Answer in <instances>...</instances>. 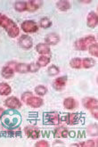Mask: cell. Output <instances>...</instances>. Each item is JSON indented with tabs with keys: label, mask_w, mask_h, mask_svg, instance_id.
Segmentation results:
<instances>
[{
	"label": "cell",
	"mask_w": 98,
	"mask_h": 147,
	"mask_svg": "<svg viewBox=\"0 0 98 147\" xmlns=\"http://www.w3.org/2000/svg\"><path fill=\"white\" fill-rule=\"evenodd\" d=\"M70 65L73 69H81L82 68V58L75 57L70 60Z\"/></svg>",
	"instance_id": "cell-23"
},
{
	"label": "cell",
	"mask_w": 98,
	"mask_h": 147,
	"mask_svg": "<svg viewBox=\"0 0 98 147\" xmlns=\"http://www.w3.org/2000/svg\"><path fill=\"white\" fill-rule=\"evenodd\" d=\"M25 103L26 105H28L29 106L32 107V108H39L44 105V101L41 97L34 96L32 94V96L27 100V102Z\"/></svg>",
	"instance_id": "cell-8"
},
{
	"label": "cell",
	"mask_w": 98,
	"mask_h": 147,
	"mask_svg": "<svg viewBox=\"0 0 98 147\" xmlns=\"http://www.w3.org/2000/svg\"><path fill=\"white\" fill-rule=\"evenodd\" d=\"M39 24L43 29H48L52 26V21L49 18H47V17H44V18L40 20Z\"/></svg>",
	"instance_id": "cell-29"
},
{
	"label": "cell",
	"mask_w": 98,
	"mask_h": 147,
	"mask_svg": "<svg viewBox=\"0 0 98 147\" xmlns=\"http://www.w3.org/2000/svg\"><path fill=\"white\" fill-rule=\"evenodd\" d=\"M14 71L18 73H28L29 72V64L27 63H16Z\"/></svg>",
	"instance_id": "cell-21"
},
{
	"label": "cell",
	"mask_w": 98,
	"mask_h": 147,
	"mask_svg": "<svg viewBox=\"0 0 98 147\" xmlns=\"http://www.w3.org/2000/svg\"><path fill=\"white\" fill-rule=\"evenodd\" d=\"M24 132L26 134V136L31 138V139H38L39 138V135H40V132H39V129L36 127H33V126H27L25 128H24Z\"/></svg>",
	"instance_id": "cell-7"
},
{
	"label": "cell",
	"mask_w": 98,
	"mask_h": 147,
	"mask_svg": "<svg viewBox=\"0 0 98 147\" xmlns=\"http://www.w3.org/2000/svg\"><path fill=\"white\" fill-rule=\"evenodd\" d=\"M0 27L5 29L8 36L10 38H16L20 34V29L18 25L8 16L5 15L4 13H0Z\"/></svg>",
	"instance_id": "cell-1"
},
{
	"label": "cell",
	"mask_w": 98,
	"mask_h": 147,
	"mask_svg": "<svg viewBox=\"0 0 98 147\" xmlns=\"http://www.w3.org/2000/svg\"><path fill=\"white\" fill-rule=\"evenodd\" d=\"M88 52L89 54H90L91 55L95 56V57H97L98 56V47H97V42L95 43H93L92 45L89 46L88 47Z\"/></svg>",
	"instance_id": "cell-28"
},
{
	"label": "cell",
	"mask_w": 98,
	"mask_h": 147,
	"mask_svg": "<svg viewBox=\"0 0 98 147\" xmlns=\"http://www.w3.org/2000/svg\"><path fill=\"white\" fill-rule=\"evenodd\" d=\"M60 39L61 38L58 34L53 32V33L47 34L46 36V38H45V42H46V44L48 46H55L60 42Z\"/></svg>",
	"instance_id": "cell-9"
},
{
	"label": "cell",
	"mask_w": 98,
	"mask_h": 147,
	"mask_svg": "<svg viewBox=\"0 0 98 147\" xmlns=\"http://www.w3.org/2000/svg\"><path fill=\"white\" fill-rule=\"evenodd\" d=\"M71 146H78V147H93L96 146V142L94 140H87L86 142H81L79 144H73Z\"/></svg>",
	"instance_id": "cell-26"
},
{
	"label": "cell",
	"mask_w": 98,
	"mask_h": 147,
	"mask_svg": "<svg viewBox=\"0 0 98 147\" xmlns=\"http://www.w3.org/2000/svg\"><path fill=\"white\" fill-rule=\"evenodd\" d=\"M35 92L38 96H45V94L47 93V86H45L43 85H39L35 88Z\"/></svg>",
	"instance_id": "cell-27"
},
{
	"label": "cell",
	"mask_w": 98,
	"mask_h": 147,
	"mask_svg": "<svg viewBox=\"0 0 98 147\" xmlns=\"http://www.w3.org/2000/svg\"><path fill=\"white\" fill-rule=\"evenodd\" d=\"M14 8L17 12L27 11V2L26 1H17L14 4Z\"/></svg>",
	"instance_id": "cell-25"
},
{
	"label": "cell",
	"mask_w": 98,
	"mask_h": 147,
	"mask_svg": "<svg viewBox=\"0 0 98 147\" xmlns=\"http://www.w3.org/2000/svg\"><path fill=\"white\" fill-rule=\"evenodd\" d=\"M32 93L31 92H24L22 94V101L23 102H27V100H28L31 96H32Z\"/></svg>",
	"instance_id": "cell-34"
},
{
	"label": "cell",
	"mask_w": 98,
	"mask_h": 147,
	"mask_svg": "<svg viewBox=\"0 0 98 147\" xmlns=\"http://www.w3.org/2000/svg\"><path fill=\"white\" fill-rule=\"evenodd\" d=\"M48 146H50L49 143L46 140H40L35 144V147H48Z\"/></svg>",
	"instance_id": "cell-33"
},
{
	"label": "cell",
	"mask_w": 98,
	"mask_h": 147,
	"mask_svg": "<svg viewBox=\"0 0 98 147\" xmlns=\"http://www.w3.org/2000/svg\"><path fill=\"white\" fill-rule=\"evenodd\" d=\"M50 58L47 55H41L37 61V63L39 67H46L50 63Z\"/></svg>",
	"instance_id": "cell-24"
},
{
	"label": "cell",
	"mask_w": 98,
	"mask_h": 147,
	"mask_svg": "<svg viewBox=\"0 0 98 147\" xmlns=\"http://www.w3.org/2000/svg\"><path fill=\"white\" fill-rule=\"evenodd\" d=\"M56 7L60 11H68L69 9H70V3L68 0H60V1L56 2Z\"/></svg>",
	"instance_id": "cell-19"
},
{
	"label": "cell",
	"mask_w": 98,
	"mask_h": 147,
	"mask_svg": "<svg viewBox=\"0 0 98 147\" xmlns=\"http://www.w3.org/2000/svg\"><path fill=\"white\" fill-rule=\"evenodd\" d=\"M53 134H55V138H66V137H68L69 131H68V129L66 127H60L56 128L55 130L53 131Z\"/></svg>",
	"instance_id": "cell-18"
},
{
	"label": "cell",
	"mask_w": 98,
	"mask_h": 147,
	"mask_svg": "<svg viewBox=\"0 0 98 147\" xmlns=\"http://www.w3.org/2000/svg\"><path fill=\"white\" fill-rule=\"evenodd\" d=\"M4 112H5V110L3 108L0 107V119H1V118L3 117V114H4Z\"/></svg>",
	"instance_id": "cell-36"
},
{
	"label": "cell",
	"mask_w": 98,
	"mask_h": 147,
	"mask_svg": "<svg viewBox=\"0 0 98 147\" xmlns=\"http://www.w3.org/2000/svg\"><path fill=\"white\" fill-rule=\"evenodd\" d=\"M95 42H96V38L92 35H89L76 40L74 43V47L78 51H86L88 49L89 46Z\"/></svg>",
	"instance_id": "cell-2"
},
{
	"label": "cell",
	"mask_w": 98,
	"mask_h": 147,
	"mask_svg": "<svg viewBox=\"0 0 98 147\" xmlns=\"http://www.w3.org/2000/svg\"><path fill=\"white\" fill-rule=\"evenodd\" d=\"M80 2H82V3H91V1H80Z\"/></svg>",
	"instance_id": "cell-37"
},
{
	"label": "cell",
	"mask_w": 98,
	"mask_h": 147,
	"mask_svg": "<svg viewBox=\"0 0 98 147\" xmlns=\"http://www.w3.org/2000/svg\"><path fill=\"white\" fill-rule=\"evenodd\" d=\"M12 92L10 85L7 83H0V96H9Z\"/></svg>",
	"instance_id": "cell-20"
},
{
	"label": "cell",
	"mask_w": 98,
	"mask_h": 147,
	"mask_svg": "<svg viewBox=\"0 0 98 147\" xmlns=\"http://www.w3.org/2000/svg\"><path fill=\"white\" fill-rule=\"evenodd\" d=\"M87 133L90 135L91 136H97V125L93 124L90 125L87 127Z\"/></svg>",
	"instance_id": "cell-31"
},
{
	"label": "cell",
	"mask_w": 98,
	"mask_h": 147,
	"mask_svg": "<svg viewBox=\"0 0 98 147\" xmlns=\"http://www.w3.org/2000/svg\"><path fill=\"white\" fill-rule=\"evenodd\" d=\"M79 114L78 113H68L65 117V122L69 125H75L79 121Z\"/></svg>",
	"instance_id": "cell-16"
},
{
	"label": "cell",
	"mask_w": 98,
	"mask_h": 147,
	"mask_svg": "<svg viewBox=\"0 0 98 147\" xmlns=\"http://www.w3.org/2000/svg\"><path fill=\"white\" fill-rule=\"evenodd\" d=\"M82 102H83V106L89 111L97 109V106H98L97 100L93 97H86L83 99Z\"/></svg>",
	"instance_id": "cell-10"
},
{
	"label": "cell",
	"mask_w": 98,
	"mask_h": 147,
	"mask_svg": "<svg viewBox=\"0 0 98 147\" xmlns=\"http://www.w3.org/2000/svg\"><path fill=\"white\" fill-rule=\"evenodd\" d=\"M5 105L12 110H18L22 107V102L15 96H10L5 100Z\"/></svg>",
	"instance_id": "cell-4"
},
{
	"label": "cell",
	"mask_w": 98,
	"mask_h": 147,
	"mask_svg": "<svg viewBox=\"0 0 98 147\" xmlns=\"http://www.w3.org/2000/svg\"><path fill=\"white\" fill-rule=\"evenodd\" d=\"M91 111H92V115L94 116V118H95V119H97V118H98V115H97V109L92 110Z\"/></svg>",
	"instance_id": "cell-35"
},
{
	"label": "cell",
	"mask_w": 98,
	"mask_h": 147,
	"mask_svg": "<svg viewBox=\"0 0 98 147\" xmlns=\"http://www.w3.org/2000/svg\"><path fill=\"white\" fill-rule=\"evenodd\" d=\"M22 30L26 33H35L39 30V26L34 21L27 20L24 21L21 25Z\"/></svg>",
	"instance_id": "cell-3"
},
{
	"label": "cell",
	"mask_w": 98,
	"mask_h": 147,
	"mask_svg": "<svg viewBox=\"0 0 98 147\" xmlns=\"http://www.w3.org/2000/svg\"><path fill=\"white\" fill-rule=\"evenodd\" d=\"M18 44L21 48L28 50L33 47V41L29 35H22L18 40Z\"/></svg>",
	"instance_id": "cell-5"
},
{
	"label": "cell",
	"mask_w": 98,
	"mask_h": 147,
	"mask_svg": "<svg viewBox=\"0 0 98 147\" xmlns=\"http://www.w3.org/2000/svg\"><path fill=\"white\" fill-rule=\"evenodd\" d=\"M95 64V60H94L93 58H83L82 59V68L84 69H90L92 67H94Z\"/></svg>",
	"instance_id": "cell-22"
},
{
	"label": "cell",
	"mask_w": 98,
	"mask_h": 147,
	"mask_svg": "<svg viewBox=\"0 0 98 147\" xmlns=\"http://www.w3.org/2000/svg\"><path fill=\"white\" fill-rule=\"evenodd\" d=\"M64 106L67 110H74L78 106V102L72 97H67L64 101Z\"/></svg>",
	"instance_id": "cell-17"
},
{
	"label": "cell",
	"mask_w": 98,
	"mask_h": 147,
	"mask_svg": "<svg viewBox=\"0 0 98 147\" xmlns=\"http://www.w3.org/2000/svg\"><path fill=\"white\" fill-rule=\"evenodd\" d=\"M68 81V77L67 76H61L57 79H55L53 82V88L56 91H62L65 88V86Z\"/></svg>",
	"instance_id": "cell-6"
},
{
	"label": "cell",
	"mask_w": 98,
	"mask_h": 147,
	"mask_svg": "<svg viewBox=\"0 0 98 147\" xmlns=\"http://www.w3.org/2000/svg\"><path fill=\"white\" fill-rule=\"evenodd\" d=\"M47 72L49 76H56L60 72V69L56 65H50L47 69Z\"/></svg>",
	"instance_id": "cell-30"
},
{
	"label": "cell",
	"mask_w": 98,
	"mask_h": 147,
	"mask_svg": "<svg viewBox=\"0 0 98 147\" xmlns=\"http://www.w3.org/2000/svg\"><path fill=\"white\" fill-rule=\"evenodd\" d=\"M39 66L37 63H31L29 64V72H37L39 70Z\"/></svg>",
	"instance_id": "cell-32"
},
{
	"label": "cell",
	"mask_w": 98,
	"mask_h": 147,
	"mask_svg": "<svg viewBox=\"0 0 98 147\" xmlns=\"http://www.w3.org/2000/svg\"><path fill=\"white\" fill-rule=\"evenodd\" d=\"M46 122L51 125H56L59 123V114L57 112H49L46 114Z\"/></svg>",
	"instance_id": "cell-13"
},
{
	"label": "cell",
	"mask_w": 98,
	"mask_h": 147,
	"mask_svg": "<svg viewBox=\"0 0 98 147\" xmlns=\"http://www.w3.org/2000/svg\"><path fill=\"white\" fill-rule=\"evenodd\" d=\"M87 24L89 28H95L98 24V16L96 12L92 11L88 13L87 17Z\"/></svg>",
	"instance_id": "cell-11"
},
{
	"label": "cell",
	"mask_w": 98,
	"mask_h": 147,
	"mask_svg": "<svg viewBox=\"0 0 98 147\" xmlns=\"http://www.w3.org/2000/svg\"><path fill=\"white\" fill-rule=\"evenodd\" d=\"M36 50L41 55H48L51 53V49L46 43H39L36 46Z\"/></svg>",
	"instance_id": "cell-14"
},
{
	"label": "cell",
	"mask_w": 98,
	"mask_h": 147,
	"mask_svg": "<svg viewBox=\"0 0 98 147\" xmlns=\"http://www.w3.org/2000/svg\"><path fill=\"white\" fill-rule=\"evenodd\" d=\"M14 69L11 68L10 66H5L3 67L2 71H1V75L4 79L5 80H9V79H12V78L14 76Z\"/></svg>",
	"instance_id": "cell-15"
},
{
	"label": "cell",
	"mask_w": 98,
	"mask_h": 147,
	"mask_svg": "<svg viewBox=\"0 0 98 147\" xmlns=\"http://www.w3.org/2000/svg\"><path fill=\"white\" fill-rule=\"evenodd\" d=\"M27 2V11L28 12H35L39 10L43 5V1L41 0H30Z\"/></svg>",
	"instance_id": "cell-12"
}]
</instances>
